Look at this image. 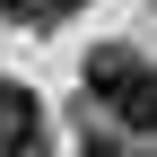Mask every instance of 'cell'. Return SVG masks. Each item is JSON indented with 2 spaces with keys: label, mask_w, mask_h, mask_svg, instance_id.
Returning a JSON list of instances; mask_svg holds the SVG:
<instances>
[{
  "label": "cell",
  "mask_w": 157,
  "mask_h": 157,
  "mask_svg": "<svg viewBox=\"0 0 157 157\" xmlns=\"http://www.w3.org/2000/svg\"><path fill=\"white\" fill-rule=\"evenodd\" d=\"M87 96H96L122 131H157V70H148L131 44H96V52H87Z\"/></svg>",
  "instance_id": "obj_1"
},
{
  "label": "cell",
  "mask_w": 157,
  "mask_h": 157,
  "mask_svg": "<svg viewBox=\"0 0 157 157\" xmlns=\"http://www.w3.org/2000/svg\"><path fill=\"white\" fill-rule=\"evenodd\" d=\"M52 122H44V96H26L17 78H0V157H44Z\"/></svg>",
  "instance_id": "obj_2"
},
{
  "label": "cell",
  "mask_w": 157,
  "mask_h": 157,
  "mask_svg": "<svg viewBox=\"0 0 157 157\" xmlns=\"http://www.w3.org/2000/svg\"><path fill=\"white\" fill-rule=\"evenodd\" d=\"M87 157H148V148H131V140H113V131H87Z\"/></svg>",
  "instance_id": "obj_3"
},
{
  "label": "cell",
  "mask_w": 157,
  "mask_h": 157,
  "mask_svg": "<svg viewBox=\"0 0 157 157\" xmlns=\"http://www.w3.org/2000/svg\"><path fill=\"white\" fill-rule=\"evenodd\" d=\"M0 9H9V17H35V26H44V0H0Z\"/></svg>",
  "instance_id": "obj_4"
},
{
  "label": "cell",
  "mask_w": 157,
  "mask_h": 157,
  "mask_svg": "<svg viewBox=\"0 0 157 157\" xmlns=\"http://www.w3.org/2000/svg\"><path fill=\"white\" fill-rule=\"evenodd\" d=\"M70 9H87V0H44V17H70Z\"/></svg>",
  "instance_id": "obj_5"
}]
</instances>
